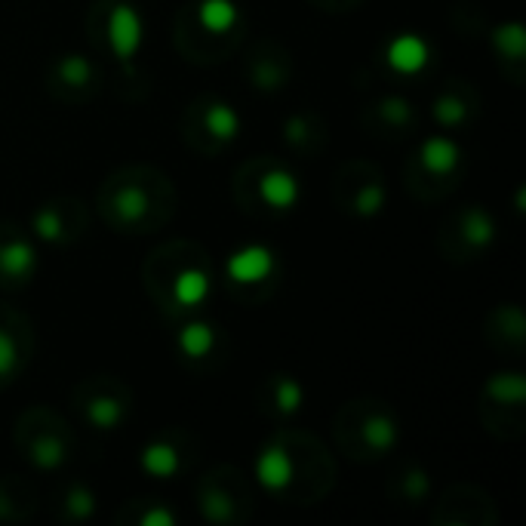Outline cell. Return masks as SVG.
Wrapping results in <instances>:
<instances>
[{
  "label": "cell",
  "mask_w": 526,
  "mask_h": 526,
  "mask_svg": "<svg viewBox=\"0 0 526 526\" xmlns=\"http://www.w3.org/2000/svg\"><path fill=\"white\" fill-rule=\"evenodd\" d=\"M336 480L327 443L302 428H277L256 456V483L280 505L311 508L336 490Z\"/></svg>",
  "instance_id": "cell-1"
},
{
  "label": "cell",
  "mask_w": 526,
  "mask_h": 526,
  "mask_svg": "<svg viewBox=\"0 0 526 526\" xmlns=\"http://www.w3.org/2000/svg\"><path fill=\"white\" fill-rule=\"evenodd\" d=\"M102 222L124 237H145L164 231L179 210L173 179L151 164H127L105 176L96 191Z\"/></svg>",
  "instance_id": "cell-2"
},
{
  "label": "cell",
  "mask_w": 526,
  "mask_h": 526,
  "mask_svg": "<svg viewBox=\"0 0 526 526\" xmlns=\"http://www.w3.org/2000/svg\"><path fill=\"white\" fill-rule=\"evenodd\" d=\"M213 283V259L197 240H167V244H157L142 262V287L170 323L200 314L213 293Z\"/></svg>",
  "instance_id": "cell-3"
},
{
  "label": "cell",
  "mask_w": 526,
  "mask_h": 526,
  "mask_svg": "<svg viewBox=\"0 0 526 526\" xmlns=\"http://www.w3.org/2000/svg\"><path fill=\"white\" fill-rule=\"evenodd\" d=\"M250 34V22L234 0H188L173 19V47L191 65H222Z\"/></svg>",
  "instance_id": "cell-4"
},
{
  "label": "cell",
  "mask_w": 526,
  "mask_h": 526,
  "mask_svg": "<svg viewBox=\"0 0 526 526\" xmlns=\"http://www.w3.org/2000/svg\"><path fill=\"white\" fill-rule=\"evenodd\" d=\"M84 31L93 53L114 62L120 84L139 87L145 93V77L136 68L145 22L133 0H93L84 16Z\"/></svg>",
  "instance_id": "cell-5"
},
{
  "label": "cell",
  "mask_w": 526,
  "mask_h": 526,
  "mask_svg": "<svg viewBox=\"0 0 526 526\" xmlns=\"http://www.w3.org/2000/svg\"><path fill=\"white\" fill-rule=\"evenodd\" d=\"M333 440L345 459L373 465L391 456L400 443V419L379 397H351L333 413Z\"/></svg>",
  "instance_id": "cell-6"
},
{
  "label": "cell",
  "mask_w": 526,
  "mask_h": 526,
  "mask_svg": "<svg viewBox=\"0 0 526 526\" xmlns=\"http://www.w3.org/2000/svg\"><path fill=\"white\" fill-rule=\"evenodd\" d=\"M231 197L237 210L253 219L290 216L302 200V182L296 170L274 154L247 157L231 176Z\"/></svg>",
  "instance_id": "cell-7"
},
{
  "label": "cell",
  "mask_w": 526,
  "mask_h": 526,
  "mask_svg": "<svg viewBox=\"0 0 526 526\" xmlns=\"http://www.w3.org/2000/svg\"><path fill=\"white\" fill-rule=\"evenodd\" d=\"M468 173V157L453 136H428L403 160V188L419 204H440L447 200Z\"/></svg>",
  "instance_id": "cell-8"
},
{
  "label": "cell",
  "mask_w": 526,
  "mask_h": 526,
  "mask_svg": "<svg viewBox=\"0 0 526 526\" xmlns=\"http://www.w3.org/2000/svg\"><path fill=\"white\" fill-rule=\"evenodd\" d=\"M13 447L34 471H59L74 459L77 437L71 422L53 407H28L13 425Z\"/></svg>",
  "instance_id": "cell-9"
},
{
  "label": "cell",
  "mask_w": 526,
  "mask_h": 526,
  "mask_svg": "<svg viewBox=\"0 0 526 526\" xmlns=\"http://www.w3.org/2000/svg\"><path fill=\"white\" fill-rule=\"evenodd\" d=\"M197 514L216 526H244L256 517V487L237 465H213L194 487Z\"/></svg>",
  "instance_id": "cell-10"
},
{
  "label": "cell",
  "mask_w": 526,
  "mask_h": 526,
  "mask_svg": "<svg viewBox=\"0 0 526 526\" xmlns=\"http://www.w3.org/2000/svg\"><path fill=\"white\" fill-rule=\"evenodd\" d=\"M71 407L90 431L114 434L133 419L136 391L114 373H93L71 388Z\"/></svg>",
  "instance_id": "cell-11"
},
{
  "label": "cell",
  "mask_w": 526,
  "mask_h": 526,
  "mask_svg": "<svg viewBox=\"0 0 526 526\" xmlns=\"http://www.w3.org/2000/svg\"><path fill=\"white\" fill-rule=\"evenodd\" d=\"M240 136V114L231 102L207 93L185 105L179 117V139L197 157H222Z\"/></svg>",
  "instance_id": "cell-12"
},
{
  "label": "cell",
  "mask_w": 526,
  "mask_h": 526,
  "mask_svg": "<svg viewBox=\"0 0 526 526\" xmlns=\"http://www.w3.org/2000/svg\"><path fill=\"white\" fill-rule=\"evenodd\" d=\"M477 419L490 437L517 440L526 428V379L517 370H499L480 385Z\"/></svg>",
  "instance_id": "cell-13"
},
{
  "label": "cell",
  "mask_w": 526,
  "mask_h": 526,
  "mask_svg": "<svg viewBox=\"0 0 526 526\" xmlns=\"http://www.w3.org/2000/svg\"><path fill=\"white\" fill-rule=\"evenodd\" d=\"M330 197L348 219H376L388 204V182L376 160L354 157L333 173Z\"/></svg>",
  "instance_id": "cell-14"
},
{
  "label": "cell",
  "mask_w": 526,
  "mask_h": 526,
  "mask_svg": "<svg viewBox=\"0 0 526 526\" xmlns=\"http://www.w3.org/2000/svg\"><path fill=\"white\" fill-rule=\"evenodd\" d=\"M496 244V219L487 207L465 204L437 228V253L453 265H471Z\"/></svg>",
  "instance_id": "cell-15"
},
{
  "label": "cell",
  "mask_w": 526,
  "mask_h": 526,
  "mask_svg": "<svg viewBox=\"0 0 526 526\" xmlns=\"http://www.w3.org/2000/svg\"><path fill=\"white\" fill-rule=\"evenodd\" d=\"M283 277L280 256L265 244H247L228 256L225 262V290L240 305H265Z\"/></svg>",
  "instance_id": "cell-16"
},
{
  "label": "cell",
  "mask_w": 526,
  "mask_h": 526,
  "mask_svg": "<svg viewBox=\"0 0 526 526\" xmlns=\"http://www.w3.org/2000/svg\"><path fill=\"white\" fill-rule=\"evenodd\" d=\"M44 87H47V96L56 105L84 108V105H90L102 96V90L108 87V74H105V68L96 56L71 50V53L56 56L47 65Z\"/></svg>",
  "instance_id": "cell-17"
},
{
  "label": "cell",
  "mask_w": 526,
  "mask_h": 526,
  "mask_svg": "<svg viewBox=\"0 0 526 526\" xmlns=\"http://www.w3.org/2000/svg\"><path fill=\"white\" fill-rule=\"evenodd\" d=\"M173 348L191 373H216L231 354L225 330L216 320L200 314L173 320Z\"/></svg>",
  "instance_id": "cell-18"
},
{
  "label": "cell",
  "mask_w": 526,
  "mask_h": 526,
  "mask_svg": "<svg viewBox=\"0 0 526 526\" xmlns=\"http://www.w3.org/2000/svg\"><path fill=\"white\" fill-rule=\"evenodd\" d=\"M200 459V440L188 428H160L139 450V468L151 480H176L188 474Z\"/></svg>",
  "instance_id": "cell-19"
},
{
  "label": "cell",
  "mask_w": 526,
  "mask_h": 526,
  "mask_svg": "<svg viewBox=\"0 0 526 526\" xmlns=\"http://www.w3.org/2000/svg\"><path fill=\"white\" fill-rule=\"evenodd\" d=\"M93 228L90 207L74 194H56L34 207L28 231L34 240H44L50 247H71L77 240H84Z\"/></svg>",
  "instance_id": "cell-20"
},
{
  "label": "cell",
  "mask_w": 526,
  "mask_h": 526,
  "mask_svg": "<svg viewBox=\"0 0 526 526\" xmlns=\"http://www.w3.org/2000/svg\"><path fill=\"white\" fill-rule=\"evenodd\" d=\"M496 523H499L496 499L468 480L450 483L431 505V526H496Z\"/></svg>",
  "instance_id": "cell-21"
},
{
  "label": "cell",
  "mask_w": 526,
  "mask_h": 526,
  "mask_svg": "<svg viewBox=\"0 0 526 526\" xmlns=\"http://www.w3.org/2000/svg\"><path fill=\"white\" fill-rule=\"evenodd\" d=\"M422 114L413 105V99L400 93H385L360 108V127L370 139L385 145H400L419 133Z\"/></svg>",
  "instance_id": "cell-22"
},
{
  "label": "cell",
  "mask_w": 526,
  "mask_h": 526,
  "mask_svg": "<svg viewBox=\"0 0 526 526\" xmlns=\"http://www.w3.org/2000/svg\"><path fill=\"white\" fill-rule=\"evenodd\" d=\"M37 351L34 323L13 305L0 302V391H7L31 367Z\"/></svg>",
  "instance_id": "cell-23"
},
{
  "label": "cell",
  "mask_w": 526,
  "mask_h": 526,
  "mask_svg": "<svg viewBox=\"0 0 526 526\" xmlns=\"http://www.w3.org/2000/svg\"><path fill=\"white\" fill-rule=\"evenodd\" d=\"M293 53L277 37H259L244 56V77L250 90L262 96H277L293 84Z\"/></svg>",
  "instance_id": "cell-24"
},
{
  "label": "cell",
  "mask_w": 526,
  "mask_h": 526,
  "mask_svg": "<svg viewBox=\"0 0 526 526\" xmlns=\"http://www.w3.org/2000/svg\"><path fill=\"white\" fill-rule=\"evenodd\" d=\"M34 234L19 222H0V293H19L37 274Z\"/></svg>",
  "instance_id": "cell-25"
},
{
  "label": "cell",
  "mask_w": 526,
  "mask_h": 526,
  "mask_svg": "<svg viewBox=\"0 0 526 526\" xmlns=\"http://www.w3.org/2000/svg\"><path fill=\"white\" fill-rule=\"evenodd\" d=\"M477 114H480V90L468 84L465 77H450L431 99V120L447 133L471 127Z\"/></svg>",
  "instance_id": "cell-26"
},
{
  "label": "cell",
  "mask_w": 526,
  "mask_h": 526,
  "mask_svg": "<svg viewBox=\"0 0 526 526\" xmlns=\"http://www.w3.org/2000/svg\"><path fill=\"white\" fill-rule=\"evenodd\" d=\"M302 403H305V385L293 373L274 370L265 373L256 385V410L274 425L290 422L302 410Z\"/></svg>",
  "instance_id": "cell-27"
},
{
  "label": "cell",
  "mask_w": 526,
  "mask_h": 526,
  "mask_svg": "<svg viewBox=\"0 0 526 526\" xmlns=\"http://www.w3.org/2000/svg\"><path fill=\"white\" fill-rule=\"evenodd\" d=\"M483 339L496 354L520 360L526 354V314L517 302H499L483 320Z\"/></svg>",
  "instance_id": "cell-28"
},
{
  "label": "cell",
  "mask_w": 526,
  "mask_h": 526,
  "mask_svg": "<svg viewBox=\"0 0 526 526\" xmlns=\"http://www.w3.org/2000/svg\"><path fill=\"white\" fill-rule=\"evenodd\" d=\"M283 145L299 160H317L330 148V127L317 111H296L283 120Z\"/></svg>",
  "instance_id": "cell-29"
},
{
  "label": "cell",
  "mask_w": 526,
  "mask_h": 526,
  "mask_svg": "<svg viewBox=\"0 0 526 526\" xmlns=\"http://www.w3.org/2000/svg\"><path fill=\"white\" fill-rule=\"evenodd\" d=\"M490 44H493V56H496L502 77L511 87H523V80H526V31H523V25L502 22V25L490 28Z\"/></svg>",
  "instance_id": "cell-30"
},
{
  "label": "cell",
  "mask_w": 526,
  "mask_h": 526,
  "mask_svg": "<svg viewBox=\"0 0 526 526\" xmlns=\"http://www.w3.org/2000/svg\"><path fill=\"white\" fill-rule=\"evenodd\" d=\"M379 62L397 77H419L431 65V47L419 34H397L379 50Z\"/></svg>",
  "instance_id": "cell-31"
},
{
  "label": "cell",
  "mask_w": 526,
  "mask_h": 526,
  "mask_svg": "<svg viewBox=\"0 0 526 526\" xmlns=\"http://www.w3.org/2000/svg\"><path fill=\"white\" fill-rule=\"evenodd\" d=\"M40 508V493L25 474H0V523H28Z\"/></svg>",
  "instance_id": "cell-32"
},
{
  "label": "cell",
  "mask_w": 526,
  "mask_h": 526,
  "mask_svg": "<svg viewBox=\"0 0 526 526\" xmlns=\"http://www.w3.org/2000/svg\"><path fill=\"white\" fill-rule=\"evenodd\" d=\"M385 496L388 502L394 505H403V508H419L431 499V474L416 465V462H407L391 471L388 483H385Z\"/></svg>",
  "instance_id": "cell-33"
},
{
  "label": "cell",
  "mask_w": 526,
  "mask_h": 526,
  "mask_svg": "<svg viewBox=\"0 0 526 526\" xmlns=\"http://www.w3.org/2000/svg\"><path fill=\"white\" fill-rule=\"evenodd\" d=\"M99 499L90 483L84 480H65L53 493V517L59 523H87L93 520Z\"/></svg>",
  "instance_id": "cell-34"
},
{
  "label": "cell",
  "mask_w": 526,
  "mask_h": 526,
  "mask_svg": "<svg viewBox=\"0 0 526 526\" xmlns=\"http://www.w3.org/2000/svg\"><path fill=\"white\" fill-rule=\"evenodd\" d=\"M114 523L117 526H176V511L164 499L139 496V499L120 502V508L114 511Z\"/></svg>",
  "instance_id": "cell-35"
},
{
  "label": "cell",
  "mask_w": 526,
  "mask_h": 526,
  "mask_svg": "<svg viewBox=\"0 0 526 526\" xmlns=\"http://www.w3.org/2000/svg\"><path fill=\"white\" fill-rule=\"evenodd\" d=\"M308 4L323 13H351L363 4V0H308Z\"/></svg>",
  "instance_id": "cell-36"
}]
</instances>
